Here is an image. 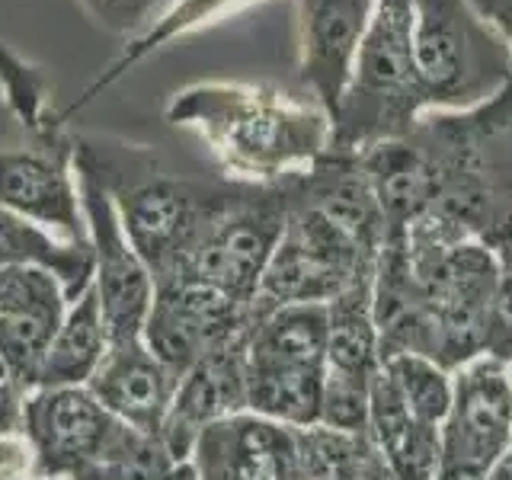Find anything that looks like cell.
<instances>
[{"instance_id":"obj_2","label":"cell","mask_w":512,"mask_h":480,"mask_svg":"<svg viewBox=\"0 0 512 480\" xmlns=\"http://www.w3.org/2000/svg\"><path fill=\"white\" fill-rule=\"evenodd\" d=\"M407 138L436 176L432 212L461 224L512 269V84L458 116H423Z\"/></svg>"},{"instance_id":"obj_25","label":"cell","mask_w":512,"mask_h":480,"mask_svg":"<svg viewBox=\"0 0 512 480\" xmlns=\"http://www.w3.org/2000/svg\"><path fill=\"white\" fill-rule=\"evenodd\" d=\"M381 368L394 381L397 394L404 397L410 416L423 426L442 429L448 407H452V372H445L439 362H432L416 352L384 359Z\"/></svg>"},{"instance_id":"obj_31","label":"cell","mask_w":512,"mask_h":480,"mask_svg":"<svg viewBox=\"0 0 512 480\" xmlns=\"http://www.w3.org/2000/svg\"><path fill=\"white\" fill-rule=\"evenodd\" d=\"M484 480H512V448H509V452L500 461L493 464Z\"/></svg>"},{"instance_id":"obj_30","label":"cell","mask_w":512,"mask_h":480,"mask_svg":"<svg viewBox=\"0 0 512 480\" xmlns=\"http://www.w3.org/2000/svg\"><path fill=\"white\" fill-rule=\"evenodd\" d=\"M471 4L503 32V39L512 48V0H471Z\"/></svg>"},{"instance_id":"obj_27","label":"cell","mask_w":512,"mask_h":480,"mask_svg":"<svg viewBox=\"0 0 512 480\" xmlns=\"http://www.w3.org/2000/svg\"><path fill=\"white\" fill-rule=\"evenodd\" d=\"M80 7L96 26L135 39L151 26L154 0H80Z\"/></svg>"},{"instance_id":"obj_13","label":"cell","mask_w":512,"mask_h":480,"mask_svg":"<svg viewBox=\"0 0 512 480\" xmlns=\"http://www.w3.org/2000/svg\"><path fill=\"white\" fill-rule=\"evenodd\" d=\"M0 205L68 244H90L68 144L0 148Z\"/></svg>"},{"instance_id":"obj_26","label":"cell","mask_w":512,"mask_h":480,"mask_svg":"<svg viewBox=\"0 0 512 480\" xmlns=\"http://www.w3.org/2000/svg\"><path fill=\"white\" fill-rule=\"evenodd\" d=\"M368 384L372 381L324 372L320 426L343 429V432H368Z\"/></svg>"},{"instance_id":"obj_24","label":"cell","mask_w":512,"mask_h":480,"mask_svg":"<svg viewBox=\"0 0 512 480\" xmlns=\"http://www.w3.org/2000/svg\"><path fill=\"white\" fill-rule=\"evenodd\" d=\"M176 468L180 464L173 461L160 436L119 423L103 452L71 480H170Z\"/></svg>"},{"instance_id":"obj_5","label":"cell","mask_w":512,"mask_h":480,"mask_svg":"<svg viewBox=\"0 0 512 480\" xmlns=\"http://www.w3.org/2000/svg\"><path fill=\"white\" fill-rule=\"evenodd\" d=\"M375 263V256L365 253L349 234L288 192V218L263 269L253 311L266 314L285 304H330L349 285L372 276Z\"/></svg>"},{"instance_id":"obj_6","label":"cell","mask_w":512,"mask_h":480,"mask_svg":"<svg viewBox=\"0 0 512 480\" xmlns=\"http://www.w3.org/2000/svg\"><path fill=\"white\" fill-rule=\"evenodd\" d=\"M288 218V186L244 183L228 208L212 218L173 279L212 285L244 304H253L263 269L276 250ZM167 279V282H173ZM164 285V282H160ZM157 288V285H154Z\"/></svg>"},{"instance_id":"obj_21","label":"cell","mask_w":512,"mask_h":480,"mask_svg":"<svg viewBox=\"0 0 512 480\" xmlns=\"http://www.w3.org/2000/svg\"><path fill=\"white\" fill-rule=\"evenodd\" d=\"M372 276L349 285L327 304V372L372 381L381 368V346L372 314Z\"/></svg>"},{"instance_id":"obj_18","label":"cell","mask_w":512,"mask_h":480,"mask_svg":"<svg viewBox=\"0 0 512 480\" xmlns=\"http://www.w3.org/2000/svg\"><path fill=\"white\" fill-rule=\"evenodd\" d=\"M244 362L263 368H327V304H285L256 314Z\"/></svg>"},{"instance_id":"obj_10","label":"cell","mask_w":512,"mask_h":480,"mask_svg":"<svg viewBox=\"0 0 512 480\" xmlns=\"http://www.w3.org/2000/svg\"><path fill=\"white\" fill-rule=\"evenodd\" d=\"M253 320V304L224 295L212 285L173 279L157 285L141 340L170 372L183 378L202 359L244 343Z\"/></svg>"},{"instance_id":"obj_28","label":"cell","mask_w":512,"mask_h":480,"mask_svg":"<svg viewBox=\"0 0 512 480\" xmlns=\"http://www.w3.org/2000/svg\"><path fill=\"white\" fill-rule=\"evenodd\" d=\"M484 356L512 362V269H503L500 285L490 304V320H487V349Z\"/></svg>"},{"instance_id":"obj_4","label":"cell","mask_w":512,"mask_h":480,"mask_svg":"<svg viewBox=\"0 0 512 480\" xmlns=\"http://www.w3.org/2000/svg\"><path fill=\"white\" fill-rule=\"evenodd\" d=\"M413 58L429 109H474L512 84V48L471 0H413Z\"/></svg>"},{"instance_id":"obj_20","label":"cell","mask_w":512,"mask_h":480,"mask_svg":"<svg viewBox=\"0 0 512 480\" xmlns=\"http://www.w3.org/2000/svg\"><path fill=\"white\" fill-rule=\"evenodd\" d=\"M7 266H39L55 272L68 301H77L93 282V247L68 244L0 205V269Z\"/></svg>"},{"instance_id":"obj_32","label":"cell","mask_w":512,"mask_h":480,"mask_svg":"<svg viewBox=\"0 0 512 480\" xmlns=\"http://www.w3.org/2000/svg\"><path fill=\"white\" fill-rule=\"evenodd\" d=\"M317 480H333V477H317Z\"/></svg>"},{"instance_id":"obj_19","label":"cell","mask_w":512,"mask_h":480,"mask_svg":"<svg viewBox=\"0 0 512 480\" xmlns=\"http://www.w3.org/2000/svg\"><path fill=\"white\" fill-rule=\"evenodd\" d=\"M109 352V330L93 282L84 295L68 304L52 346L45 352L36 388H87Z\"/></svg>"},{"instance_id":"obj_17","label":"cell","mask_w":512,"mask_h":480,"mask_svg":"<svg viewBox=\"0 0 512 480\" xmlns=\"http://www.w3.org/2000/svg\"><path fill=\"white\" fill-rule=\"evenodd\" d=\"M87 388L119 423L160 436L173 394L180 388V375L170 372L144 340H132L109 346Z\"/></svg>"},{"instance_id":"obj_29","label":"cell","mask_w":512,"mask_h":480,"mask_svg":"<svg viewBox=\"0 0 512 480\" xmlns=\"http://www.w3.org/2000/svg\"><path fill=\"white\" fill-rule=\"evenodd\" d=\"M26 388L10 378H0V442L23 436L26 426Z\"/></svg>"},{"instance_id":"obj_15","label":"cell","mask_w":512,"mask_h":480,"mask_svg":"<svg viewBox=\"0 0 512 480\" xmlns=\"http://www.w3.org/2000/svg\"><path fill=\"white\" fill-rule=\"evenodd\" d=\"M285 183L298 202L311 205L378 260L388 240V221H384V208L359 154L327 151L304 173L288 176Z\"/></svg>"},{"instance_id":"obj_8","label":"cell","mask_w":512,"mask_h":480,"mask_svg":"<svg viewBox=\"0 0 512 480\" xmlns=\"http://www.w3.org/2000/svg\"><path fill=\"white\" fill-rule=\"evenodd\" d=\"M240 186L244 183L215 186L167 180V176H151V180H141L132 186L109 183L125 237L132 240L141 263L148 266L154 285L176 276V269L183 266L202 231L212 224L221 208L231 205Z\"/></svg>"},{"instance_id":"obj_1","label":"cell","mask_w":512,"mask_h":480,"mask_svg":"<svg viewBox=\"0 0 512 480\" xmlns=\"http://www.w3.org/2000/svg\"><path fill=\"white\" fill-rule=\"evenodd\" d=\"M167 122L196 128L237 183L279 186L330 151L333 125L320 103H301L269 84L186 87L167 106Z\"/></svg>"},{"instance_id":"obj_12","label":"cell","mask_w":512,"mask_h":480,"mask_svg":"<svg viewBox=\"0 0 512 480\" xmlns=\"http://www.w3.org/2000/svg\"><path fill=\"white\" fill-rule=\"evenodd\" d=\"M116 426L119 420L90 388H36L26 394L23 436L45 480H71L84 471Z\"/></svg>"},{"instance_id":"obj_9","label":"cell","mask_w":512,"mask_h":480,"mask_svg":"<svg viewBox=\"0 0 512 480\" xmlns=\"http://www.w3.org/2000/svg\"><path fill=\"white\" fill-rule=\"evenodd\" d=\"M512 448V365L477 356L452 372L436 480H484Z\"/></svg>"},{"instance_id":"obj_16","label":"cell","mask_w":512,"mask_h":480,"mask_svg":"<svg viewBox=\"0 0 512 480\" xmlns=\"http://www.w3.org/2000/svg\"><path fill=\"white\" fill-rule=\"evenodd\" d=\"M244 343L202 359L180 378V388L160 426V442L167 445L176 464L189 461L192 445L208 426L247 410Z\"/></svg>"},{"instance_id":"obj_23","label":"cell","mask_w":512,"mask_h":480,"mask_svg":"<svg viewBox=\"0 0 512 480\" xmlns=\"http://www.w3.org/2000/svg\"><path fill=\"white\" fill-rule=\"evenodd\" d=\"M240 0H173L170 10H164L157 16V20L141 32V36L128 39V45L122 48V55L109 64L106 71H100V77L93 80V84L77 96V100L61 112V122H68L77 109H84L90 100H96L106 87L116 84L119 77H125L128 71L135 68L138 61H144L148 55H154L157 48H164L167 42H173L176 36H183V32L202 26L205 20H212L215 13H221L224 7H234Z\"/></svg>"},{"instance_id":"obj_22","label":"cell","mask_w":512,"mask_h":480,"mask_svg":"<svg viewBox=\"0 0 512 480\" xmlns=\"http://www.w3.org/2000/svg\"><path fill=\"white\" fill-rule=\"evenodd\" d=\"M324 372L317 368H263L244 362L247 410L295 429L317 426Z\"/></svg>"},{"instance_id":"obj_11","label":"cell","mask_w":512,"mask_h":480,"mask_svg":"<svg viewBox=\"0 0 512 480\" xmlns=\"http://www.w3.org/2000/svg\"><path fill=\"white\" fill-rule=\"evenodd\" d=\"M196 480H311L301 452V429L250 410L208 426L192 445Z\"/></svg>"},{"instance_id":"obj_14","label":"cell","mask_w":512,"mask_h":480,"mask_svg":"<svg viewBox=\"0 0 512 480\" xmlns=\"http://www.w3.org/2000/svg\"><path fill=\"white\" fill-rule=\"evenodd\" d=\"M375 7L378 0H295L298 77L324 106L330 125L352 80Z\"/></svg>"},{"instance_id":"obj_33","label":"cell","mask_w":512,"mask_h":480,"mask_svg":"<svg viewBox=\"0 0 512 480\" xmlns=\"http://www.w3.org/2000/svg\"><path fill=\"white\" fill-rule=\"evenodd\" d=\"M509 365H512V362H509Z\"/></svg>"},{"instance_id":"obj_7","label":"cell","mask_w":512,"mask_h":480,"mask_svg":"<svg viewBox=\"0 0 512 480\" xmlns=\"http://www.w3.org/2000/svg\"><path fill=\"white\" fill-rule=\"evenodd\" d=\"M74 176L80 205L87 215L90 247H93V292L100 298L103 320L112 343L141 340L144 320L154 304V279L141 263L132 240L125 237L122 218L112 202V189L106 180L103 160L93 148H74Z\"/></svg>"},{"instance_id":"obj_3","label":"cell","mask_w":512,"mask_h":480,"mask_svg":"<svg viewBox=\"0 0 512 480\" xmlns=\"http://www.w3.org/2000/svg\"><path fill=\"white\" fill-rule=\"evenodd\" d=\"M426 109L413 58V0H378L333 116L330 151L362 154L381 141L404 138Z\"/></svg>"}]
</instances>
